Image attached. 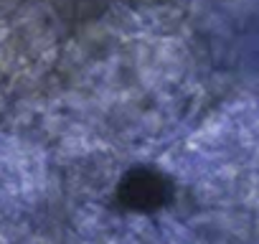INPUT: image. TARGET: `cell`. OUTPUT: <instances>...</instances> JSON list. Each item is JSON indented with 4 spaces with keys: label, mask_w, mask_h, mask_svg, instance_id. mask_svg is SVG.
<instances>
[{
    "label": "cell",
    "mask_w": 259,
    "mask_h": 244,
    "mask_svg": "<svg viewBox=\"0 0 259 244\" xmlns=\"http://www.w3.org/2000/svg\"><path fill=\"white\" fill-rule=\"evenodd\" d=\"M170 198H173L170 178L153 168H133L117 183V201L127 211L150 214L163 209Z\"/></svg>",
    "instance_id": "obj_1"
}]
</instances>
